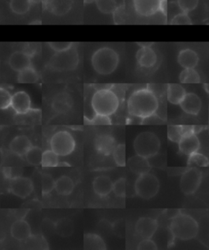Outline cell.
<instances>
[{
    "instance_id": "6da1fadb",
    "label": "cell",
    "mask_w": 209,
    "mask_h": 250,
    "mask_svg": "<svg viewBox=\"0 0 209 250\" xmlns=\"http://www.w3.org/2000/svg\"><path fill=\"white\" fill-rule=\"evenodd\" d=\"M159 106V99L148 87L136 90L128 98V113L143 121L155 115Z\"/></svg>"
},
{
    "instance_id": "7a4b0ae2",
    "label": "cell",
    "mask_w": 209,
    "mask_h": 250,
    "mask_svg": "<svg viewBox=\"0 0 209 250\" xmlns=\"http://www.w3.org/2000/svg\"><path fill=\"white\" fill-rule=\"evenodd\" d=\"M91 105L95 114L110 117L118 110L119 97L110 87L98 89L92 97Z\"/></svg>"
},
{
    "instance_id": "3957f363",
    "label": "cell",
    "mask_w": 209,
    "mask_h": 250,
    "mask_svg": "<svg viewBox=\"0 0 209 250\" xmlns=\"http://www.w3.org/2000/svg\"><path fill=\"white\" fill-rule=\"evenodd\" d=\"M169 230L173 237L181 240H189L198 235L199 227L193 217L179 212L171 219Z\"/></svg>"
},
{
    "instance_id": "277c9868",
    "label": "cell",
    "mask_w": 209,
    "mask_h": 250,
    "mask_svg": "<svg viewBox=\"0 0 209 250\" xmlns=\"http://www.w3.org/2000/svg\"><path fill=\"white\" fill-rule=\"evenodd\" d=\"M92 66L101 75L113 74L119 64V55L110 47H100L92 55Z\"/></svg>"
},
{
    "instance_id": "5b68a950",
    "label": "cell",
    "mask_w": 209,
    "mask_h": 250,
    "mask_svg": "<svg viewBox=\"0 0 209 250\" xmlns=\"http://www.w3.org/2000/svg\"><path fill=\"white\" fill-rule=\"evenodd\" d=\"M133 147L137 154L150 159L160 151V140L155 133L145 131L136 137Z\"/></svg>"
},
{
    "instance_id": "8992f818",
    "label": "cell",
    "mask_w": 209,
    "mask_h": 250,
    "mask_svg": "<svg viewBox=\"0 0 209 250\" xmlns=\"http://www.w3.org/2000/svg\"><path fill=\"white\" fill-rule=\"evenodd\" d=\"M79 62V52L74 46L66 52H55L50 58L47 66L55 71H72L78 67Z\"/></svg>"
},
{
    "instance_id": "52a82bcc",
    "label": "cell",
    "mask_w": 209,
    "mask_h": 250,
    "mask_svg": "<svg viewBox=\"0 0 209 250\" xmlns=\"http://www.w3.org/2000/svg\"><path fill=\"white\" fill-rule=\"evenodd\" d=\"M160 180L150 172L138 175L135 183L136 194L145 200L155 197L160 191Z\"/></svg>"
},
{
    "instance_id": "ba28073f",
    "label": "cell",
    "mask_w": 209,
    "mask_h": 250,
    "mask_svg": "<svg viewBox=\"0 0 209 250\" xmlns=\"http://www.w3.org/2000/svg\"><path fill=\"white\" fill-rule=\"evenodd\" d=\"M75 140L73 135L67 130H60L52 135L50 140L51 149L59 157L71 154L75 148Z\"/></svg>"
},
{
    "instance_id": "9c48e42d",
    "label": "cell",
    "mask_w": 209,
    "mask_h": 250,
    "mask_svg": "<svg viewBox=\"0 0 209 250\" xmlns=\"http://www.w3.org/2000/svg\"><path fill=\"white\" fill-rule=\"evenodd\" d=\"M203 179V173L196 167H189L186 169L181 177L180 188L182 192L190 196L195 193L199 189Z\"/></svg>"
},
{
    "instance_id": "30bf717a",
    "label": "cell",
    "mask_w": 209,
    "mask_h": 250,
    "mask_svg": "<svg viewBox=\"0 0 209 250\" xmlns=\"http://www.w3.org/2000/svg\"><path fill=\"white\" fill-rule=\"evenodd\" d=\"M34 190V185L31 179L25 177H15L10 179L9 183V191L20 197L26 198L32 193Z\"/></svg>"
},
{
    "instance_id": "8fae6325",
    "label": "cell",
    "mask_w": 209,
    "mask_h": 250,
    "mask_svg": "<svg viewBox=\"0 0 209 250\" xmlns=\"http://www.w3.org/2000/svg\"><path fill=\"white\" fill-rule=\"evenodd\" d=\"M178 147L180 152L186 156L199 152L200 141L195 134V130H190L189 132L186 133L178 143Z\"/></svg>"
},
{
    "instance_id": "7c38bea8",
    "label": "cell",
    "mask_w": 209,
    "mask_h": 250,
    "mask_svg": "<svg viewBox=\"0 0 209 250\" xmlns=\"http://www.w3.org/2000/svg\"><path fill=\"white\" fill-rule=\"evenodd\" d=\"M158 227V222L154 218L148 217L140 218L136 223V233L142 240L151 239L157 231Z\"/></svg>"
},
{
    "instance_id": "4fadbf2b",
    "label": "cell",
    "mask_w": 209,
    "mask_h": 250,
    "mask_svg": "<svg viewBox=\"0 0 209 250\" xmlns=\"http://www.w3.org/2000/svg\"><path fill=\"white\" fill-rule=\"evenodd\" d=\"M116 140L110 134H101L97 135L94 140V147L96 152L102 156H111L113 154L114 150L116 148Z\"/></svg>"
},
{
    "instance_id": "5bb4252c",
    "label": "cell",
    "mask_w": 209,
    "mask_h": 250,
    "mask_svg": "<svg viewBox=\"0 0 209 250\" xmlns=\"http://www.w3.org/2000/svg\"><path fill=\"white\" fill-rule=\"evenodd\" d=\"M32 57L29 52L24 51H17L11 54L8 58V64L11 69L16 72L22 71L30 67L32 63Z\"/></svg>"
},
{
    "instance_id": "9a60e30c",
    "label": "cell",
    "mask_w": 209,
    "mask_h": 250,
    "mask_svg": "<svg viewBox=\"0 0 209 250\" xmlns=\"http://www.w3.org/2000/svg\"><path fill=\"white\" fill-rule=\"evenodd\" d=\"M161 0H133L136 13L142 17H151L160 12Z\"/></svg>"
},
{
    "instance_id": "2e32d148",
    "label": "cell",
    "mask_w": 209,
    "mask_h": 250,
    "mask_svg": "<svg viewBox=\"0 0 209 250\" xmlns=\"http://www.w3.org/2000/svg\"><path fill=\"white\" fill-rule=\"evenodd\" d=\"M138 65L143 69H151L157 64L158 57L151 47H140L136 55Z\"/></svg>"
},
{
    "instance_id": "e0dca14e",
    "label": "cell",
    "mask_w": 209,
    "mask_h": 250,
    "mask_svg": "<svg viewBox=\"0 0 209 250\" xmlns=\"http://www.w3.org/2000/svg\"><path fill=\"white\" fill-rule=\"evenodd\" d=\"M11 107L18 114H25L31 108V100L25 91H17L12 97Z\"/></svg>"
},
{
    "instance_id": "ac0fdd59",
    "label": "cell",
    "mask_w": 209,
    "mask_h": 250,
    "mask_svg": "<svg viewBox=\"0 0 209 250\" xmlns=\"http://www.w3.org/2000/svg\"><path fill=\"white\" fill-rule=\"evenodd\" d=\"M74 0H45V8L53 15L62 17L71 10Z\"/></svg>"
},
{
    "instance_id": "d6986e66",
    "label": "cell",
    "mask_w": 209,
    "mask_h": 250,
    "mask_svg": "<svg viewBox=\"0 0 209 250\" xmlns=\"http://www.w3.org/2000/svg\"><path fill=\"white\" fill-rule=\"evenodd\" d=\"M73 99L67 92L62 91L57 94L52 100V108L58 114H66L71 110Z\"/></svg>"
},
{
    "instance_id": "ffe728a7",
    "label": "cell",
    "mask_w": 209,
    "mask_h": 250,
    "mask_svg": "<svg viewBox=\"0 0 209 250\" xmlns=\"http://www.w3.org/2000/svg\"><path fill=\"white\" fill-rule=\"evenodd\" d=\"M179 105L185 113L189 115L196 116L201 110L202 101L196 94L189 92L185 96Z\"/></svg>"
},
{
    "instance_id": "44dd1931",
    "label": "cell",
    "mask_w": 209,
    "mask_h": 250,
    "mask_svg": "<svg viewBox=\"0 0 209 250\" xmlns=\"http://www.w3.org/2000/svg\"><path fill=\"white\" fill-rule=\"evenodd\" d=\"M30 139L25 135H21L16 136L9 145V149L11 152L19 157L25 156L28 151L32 147Z\"/></svg>"
},
{
    "instance_id": "7402d4cb",
    "label": "cell",
    "mask_w": 209,
    "mask_h": 250,
    "mask_svg": "<svg viewBox=\"0 0 209 250\" xmlns=\"http://www.w3.org/2000/svg\"><path fill=\"white\" fill-rule=\"evenodd\" d=\"M177 62L184 69H194L199 64V57L194 50L186 48L180 51Z\"/></svg>"
},
{
    "instance_id": "603a6c76",
    "label": "cell",
    "mask_w": 209,
    "mask_h": 250,
    "mask_svg": "<svg viewBox=\"0 0 209 250\" xmlns=\"http://www.w3.org/2000/svg\"><path fill=\"white\" fill-rule=\"evenodd\" d=\"M128 167L131 171L138 175L148 173L151 169V165L149 159L138 154L128 159Z\"/></svg>"
},
{
    "instance_id": "cb8c5ba5",
    "label": "cell",
    "mask_w": 209,
    "mask_h": 250,
    "mask_svg": "<svg viewBox=\"0 0 209 250\" xmlns=\"http://www.w3.org/2000/svg\"><path fill=\"white\" fill-rule=\"evenodd\" d=\"M114 183L108 176L96 177L93 182V188L95 193L100 197L108 196L113 191Z\"/></svg>"
},
{
    "instance_id": "d4e9b609",
    "label": "cell",
    "mask_w": 209,
    "mask_h": 250,
    "mask_svg": "<svg viewBox=\"0 0 209 250\" xmlns=\"http://www.w3.org/2000/svg\"><path fill=\"white\" fill-rule=\"evenodd\" d=\"M11 234L16 240H27L31 236V228L26 221L19 219L15 221L11 227Z\"/></svg>"
},
{
    "instance_id": "484cf974",
    "label": "cell",
    "mask_w": 209,
    "mask_h": 250,
    "mask_svg": "<svg viewBox=\"0 0 209 250\" xmlns=\"http://www.w3.org/2000/svg\"><path fill=\"white\" fill-rule=\"evenodd\" d=\"M186 91L182 85L176 83L168 84L167 86V99L168 102L174 105H179Z\"/></svg>"
},
{
    "instance_id": "4316f807",
    "label": "cell",
    "mask_w": 209,
    "mask_h": 250,
    "mask_svg": "<svg viewBox=\"0 0 209 250\" xmlns=\"http://www.w3.org/2000/svg\"><path fill=\"white\" fill-rule=\"evenodd\" d=\"M190 130H194V126L188 125H170L167 126V137L172 142L179 143L182 136Z\"/></svg>"
},
{
    "instance_id": "83f0119b",
    "label": "cell",
    "mask_w": 209,
    "mask_h": 250,
    "mask_svg": "<svg viewBox=\"0 0 209 250\" xmlns=\"http://www.w3.org/2000/svg\"><path fill=\"white\" fill-rule=\"evenodd\" d=\"M74 188V181L66 175L60 177L55 184V190L61 196H68L71 194Z\"/></svg>"
},
{
    "instance_id": "f1b7e54d",
    "label": "cell",
    "mask_w": 209,
    "mask_h": 250,
    "mask_svg": "<svg viewBox=\"0 0 209 250\" xmlns=\"http://www.w3.org/2000/svg\"><path fill=\"white\" fill-rule=\"evenodd\" d=\"M85 250H106V243L100 235L93 233L85 234L84 239Z\"/></svg>"
},
{
    "instance_id": "f546056e",
    "label": "cell",
    "mask_w": 209,
    "mask_h": 250,
    "mask_svg": "<svg viewBox=\"0 0 209 250\" xmlns=\"http://www.w3.org/2000/svg\"><path fill=\"white\" fill-rule=\"evenodd\" d=\"M55 230L57 235L62 237H69L74 233V225L70 218H62L57 221L55 225Z\"/></svg>"
},
{
    "instance_id": "4dcf8cb0",
    "label": "cell",
    "mask_w": 209,
    "mask_h": 250,
    "mask_svg": "<svg viewBox=\"0 0 209 250\" xmlns=\"http://www.w3.org/2000/svg\"><path fill=\"white\" fill-rule=\"evenodd\" d=\"M39 80L40 74L32 65L18 73V81L20 83H36Z\"/></svg>"
},
{
    "instance_id": "1f68e13d",
    "label": "cell",
    "mask_w": 209,
    "mask_h": 250,
    "mask_svg": "<svg viewBox=\"0 0 209 250\" xmlns=\"http://www.w3.org/2000/svg\"><path fill=\"white\" fill-rule=\"evenodd\" d=\"M32 4L31 0H10L9 8L17 15H25L30 10Z\"/></svg>"
},
{
    "instance_id": "d6a6232c",
    "label": "cell",
    "mask_w": 209,
    "mask_h": 250,
    "mask_svg": "<svg viewBox=\"0 0 209 250\" xmlns=\"http://www.w3.org/2000/svg\"><path fill=\"white\" fill-rule=\"evenodd\" d=\"M179 80L182 83L196 84L201 82V78L195 69H184L180 74Z\"/></svg>"
},
{
    "instance_id": "836d02e7",
    "label": "cell",
    "mask_w": 209,
    "mask_h": 250,
    "mask_svg": "<svg viewBox=\"0 0 209 250\" xmlns=\"http://www.w3.org/2000/svg\"><path fill=\"white\" fill-rule=\"evenodd\" d=\"M187 166L189 167H207L209 166V161L206 156L199 152H194L188 156Z\"/></svg>"
},
{
    "instance_id": "e575fe53",
    "label": "cell",
    "mask_w": 209,
    "mask_h": 250,
    "mask_svg": "<svg viewBox=\"0 0 209 250\" xmlns=\"http://www.w3.org/2000/svg\"><path fill=\"white\" fill-rule=\"evenodd\" d=\"M96 8L103 14H114L118 8L116 0H96Z\"/></svg>"
},
{
    "instance_id": "d590c367",
    "label": "cell",
    "mask_w": 209,
    "mask_h": 250,
    "mask_svg": "<svg viewBox=\"0 0 209 250\" xmlns=\"http://www.w3.org/2000/svg\"><path fill=\"white\" fill-rule=\"evenodd\" d=\"M25 159L32 166H39L42 163L43 151L40 147L32 146L25 154Z\"/></svg>"
},
{
    "instance_id": "8d00e7d4",
    "label": "cell",
    "mask_w": 209,
    "mask_h": 250,
    "mask_svg": "<svg viewBox=\"0 0 209 250\" xmlns=\"http://www.w3.org/2000/svg\"><path fill=\"white\" fill-rule=\"evenodd\" d=\"M44 167H56L59 165V156L52 149L43 152L42 163Z\"/></svg>"
},
{
    "instance_id": "74e56055",
    "label": "cell",
    "mask_w": 209,
    "mask_h": 250,
    "mask_svg": "<svg viewBox=\"0 0 209 250\" xmlns=\"http://www.w3.org/2000/svg\"><path fill=\"white\" fill-rule=\"evenodd\" d=\"M114 161L118 167L126 166V146L124 144H120L116 146L113 152Z\"/></svg>"
},
{
    "instance_id": "f35d334b",
    "label": "cell",
    "mask_w": 209,
    "mask_h": 250,
    "mask_svg": "<svg viewBox=\"0 0 209 250\" xmlns=\"http://www.w3.org/2000/svg\"><path fill=\"white\" fill-rule=\"evenodd\" d=\"M54 179L49 174H43L42 180H41V187H42L43 195H48L52 192V190L55 189Z\"/></svg>"
},
{
    "instance_id": "ab89813d",
    "label": "cell",
    "mask_w": 209,
    "mask_h": 250,
    "mask_svg": "<svg viewBox=\"0 0 209 250\" xmlns=\"http://www.w3.org/2000/svg\"><path fill=\"white\" fill-rule=\"evenodd\" d=\"M199 0H177V5L182 13H189L199 5Z\"/></svg>"
},
{
    "instance_id": "60d3db41",
    "label": "cell",
    "mask_w": 209,
    "mask_h": 250,
    "mask_svg": "<svg viewBox=\"0 0 209 250\" xmlns=\"http://www.w3.org/2000/svg\"><path fill=\"white\" fill-rule=\"evenodd\" d=\"M127 182L124 178H120L114 183L113 191L115 195L120 198L126 196V190H127Z\"/></svg>"
},
{
    "instance_id": "b9f144b4",
    "label": "cell",
    "mask_w": 209,
    "mask_h": 250,
    "mask_svg": "<svg viewBox=\"0 0 209 250\" xmlns=\"http://www.w3.org/2000/svg\"><path fill=\"white\" fill-rule=\"evenodd\" d=\"M193 23L188 13H182V12L176 14L170 22V25H191Z\"/></svg>"
},
{
    "instance_id": "7bdbcfd3",
    "label": "cell",
    "mask_w": 209,
    "mask_h": 250,
    "mask_svg": "<svg viewBox=\"0 0 209 250\" xmlns=\"http://www.w3.org/2000/svg\"><path fill=\"white\" fill-rule=\"evenodd\" d=\"M48 47L54 52H66L74 47L73 42H49L47 43Z\"/></svg>"
},
{
    "instance_id": "ee69618b",
    "label": "cell",
    "mask_w": 209,
    "mask_h": 250,
    "mask_svg": "<svg viewBox=\"0 0 209 250\" xmlns=\"http://www.w3.org/2000/svg\"><path fill=\"white\" fill-rule=\"evenodd\" d=\"M12 97L13 96L8 90L3 87L0 89V108L1 109H7L11 107Z\"/></svg>"
},
{
    "instance_id": "f6af8a7d",
    "label": "cell",
    "mask_w": 209,
    "mask_h": 250,
    "mask_svg": "<svg viewBox=\"0 0 209 250\" xmlns=\"http://www.w3.org/2000/svg\"><path fill=\"white\" fill-rule=\"evenodd\" d=\"M88 123L90 125H111V121L108 116L95 114V116L88 120Z\"/></svg>"
},
{
    "instance_id": "bcb514c9",
    "label": "cell",
    "mask_w": 209,
    "mask_h": 250,
    "mask_svg": "<svg viewBox=\"0 0 209 250\" xmlns=\"http://www.w3.org/2000/svg\"><path fill=\"white\" fill-rule=\"evenodd\" d=\"M138 250H158V246L151 239H144L138 245Z\"/></svg>"
},
{
    "instance_id": "7dc6e473",
    "label": "cell",
    "mask_w": 209,
    "mask_h": 250,
    "mask_svg": "<svg viewBox=\"0 0 209 250\" xmlns=\"http://www.w3.org/2000/svg\"><path fill=\"white\" fill-rule=\"evenodd\" d=\"M167 10H168V5H167V0H161L160 1V13H162L163 15H167Z\"/></svg>"
},
{
    "instance_id": "c3c4849f",
    "label": "cell",
    "mask_w": 209,
    "mask_h": 250,
    "mask_svg": "<svg viewBox=\"0 0 209 250\" xmlns=\"http://www.w3.org/2000/svg\"><path fill=\"white\" fill-rule=\"evenodd\" d=\"M3 174L5 175L6 178L11 179H13V174H12V169L11 168H4L3 169Z\"/></svg>"
},
{
    "instance_id": "681fc988",
    "label": "cell",
    "mask_w": 209,
    "mask_h": 250,
    "mask_svg": "<svg viewBox=\"0 0 209 250\" xmlns=\"http://www.w3.org/2000/svg\"><path fill=\"white\" fill-rule=\"evenodd\" d=\"M138 44L140 46V47H152V45L154 44V42H138Z\"/></svg>"
},
{
    "instance_id": "f907efd6",
    "label": "cell",
    "mask_w": 209,
    "mask_h": 250,
    "mask_svg": "<svg viewBox=\"0 0 209 250\" xmlns=\"http://www.w3.org/2000/svg\"><path fill=\"white\" fill-rule=\"evenodd\" d=\"M84 3L86 4H90V3H94L96 2V0H84Z\"/></svg>"
},
{
    "instance_id": "816d5d0a",
    "label": "cell",
    "mask_w": 209,
    "mask_h": 250,
    "mask_svg": "<svg viewBox=\"0 0 209 250\" xmlns=\"http://www.w3.org/2000/svg\"><path fill=\"white\" fill-rule=\"evenodd\" d=\"M43 0H31V2H32L33 4L34 3H40V2H42Z\"/></svg>"
}]
</instances>
